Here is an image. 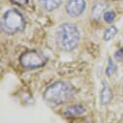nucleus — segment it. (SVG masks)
I'll use <instances>...</instances> for the list:
<instances>
[{
    "label": "nucleus",
    "instance_id": "nucleus-1",
    "mask_svg": "<svg viewBox=\"0 0 123 123\" xmlns=\"http://www.w3.org/2000/svg\"><path fill=\"white\" fill-rule=\"evenodd\" d=\"M75 93L76 90L71 83L59 80L52 83L45 90L44 99L51 105H60L72 99Z\"/></svg>",
    "mask_w": 123,
    "mask_h": 123
},
{
    "label": "nucleus",
    "instance_id": "nucleus-2",
    "mask_svg": "<svg viewBox=\"0 0 123 123\" xmlns=\"http://www.w3.org/2000/svg\"><path fill=\"white\" fill-rule=\"evenodd\" d=\"M80 40V34L77 25L65 22L58 27L56 32V43L61 49L66 51L75 49L78 47Z\"/></svg>",
    "mask_w": 123,
    "mask_h": 123
},
{
    "label": "nucleus",
    "instance_id": "nucleus-3",
    "mask_svg": "<svg viewBox=\"0 0 123 123\" xmlns=\"http://www.w3.org/2000/svg\"><path fill=\"white\" fill-rule=\"evenodd\" d=\"M25 27V20L22 15L16 9L8 10L2 18V28L5 32L14 34L20 32Z\"/></svg>",
    "mask_w": 123,
    "mask_h": 123
},
{
    "label": "nucleus",
    "instance_id": "nucleus-4",
    "mask_svg": "<svg viewBox=\"0 0 123 123\" xmlns=\"http://www.w3.org/2000/svg\"><path fill=\"white\" fill-rule=\"evenodd\" d=\"M19 61L22 67L33 70L45 66L48 62V58L37 50H28L20 56Z\"/></svg>",
    "mask_w": 123,
    "mask_h": 123
},
{
    "label": "nucleus",
    "instance_id": "nucleus-5",
    "mask_svg": "<svg viewBox=\"0 0 123 123\" xmlns=\"http://www.w3.org/2000/svg\"><path fill=\"white\" fill-rule=\"evenodd\" d=\"M85 6V0H68L66 4V12L69 16L76 18L83 13Z\"/></svg>",
    "mask_w": 123,
    "mask_h": 123
},
{
    "label": "nucleus",
    "instance_id": "nucleus-6",
    "mask_svg": "<svg viewBox=\"0 0 123 123\" xmlns=\"http://www.w3.org/2000/svg\"><path fill=\"white\" fill-rule=\"evenodd\" d=\"M112 98V93L111 90L109 86V83L104 80L103 81V86L101 89V93H100V99H101V103L102 105H107L110 103V101Z\"/></svg>",
    "mask_w": 123,
    "mask_h": 123
},
{
    "label": "nucleus",
    "instance_id": "nucleus-7",
    "mask_svg": "<svg viewBox=\"0 0 123 123\" xmlns=\"http://www.w3.org/2000/svg\"><path fill=\"white\" fill-rule=\"evenodd\" d=\"M84 107L80 105V104H75V105H71L69 106L65 111H64V115L67 117H74V116H78L80 115L84 112Z\"/></svg>",
    "mask_w": 123,
    "mask_h": 123
},
{
    "label": "nucleus",
    "instance_id": "nucleus-8",
    "mask_svg": "<svg viewBox=\"0 0 123 123\" xmlns=\"http://www.w3.org/2000/svg\"><path fill=\"white\" fill-rule=\"evenodd\" d=\"M62 3V0H39V5L46 11L51 12L56 10Z\"/></svg>",
    "mask_w": 123,
    "mask_h": 123
},
{
    "label": "nucleus",
    "instance_id": "nucleus-9",
    "mask_svg": "<svg viewBox=\"0 0 123 123\" xmlns=\"http://www.w3.org/2000/svg\"><path fill=\"white\" fill-rule=\"evenodd\" d=\"M118 30L115 26H111L108 29H106V31L104 33V40L105 41H111V39H113L115 37V35L117 34Z\"/></svg>",
    "mask_w": 123,
    "mask_h": 123
},
{
    "label": "nucleus",
    "instance_id": "nucleus-10",
    "mask_svg": "<svg viewBox=\"0 0 123 123\" xmlns=\"http://www.w3.org/2000/svg\"><path fill=\"white\" fill-rule=\"evenodd\" d=\"M106 8V5L104 3H97L95 4V6L93 7V9H92V15H93V17L95 18H100L103 11L105 10Z\"/></svg>",
    "mask_w": 123,
    "mask_h": 123
},
{
    "label": "nucleus",
    "instance_id": "nucleus-11",
    "mask_svg": "<svg viewBox=\"0 0 123 123\" xmlns=\"http://www.w3.org/2000/svg\"><path fill=\"white\" fill-rule=\"evenodd\" d=\"M115 70H116V65L114 64L112 59L110 58L109 59V62H108V65H107V68H106V75L109 76V77H111V76H112L114 74Z\"/></svg>",
    "mask_w": 123,
    "mask_h": 123
},
{
    "label": "nucleus",
    "instance_id": "nucleus-12",
    "mask_svg": "<svg viewBox=\"0 0 123 123\" xmlns=\"http://www.w3.org/2000/svg\"><path fill=\"white\" fill-rule=\"evenodd\" d=\"M115 18V14L112 11H107L104 14V19L108 22V23H111Z\"/></svg>",
    "mask_w": 123,
    "mask_h": 123
},
{
    "label": "nucleus",
    "instance_id": "nucleus-13",
    "mask_svg": "<svg viewBox=\"0 0 123 123\" xmlns=\"http://www.w3.org/2000/svg\"><path fill=\"white\" fill-rule=\"evenodd\" d=\"M114 58L117 61H123V49H119L114 53Z\"/></svg>",
    "mask_w": 123,
    "mask_h": 123
},
{
    "label": "nucleus",
    "instance_id": "nucleus-14",
    "mask_svg": "<svg viewBox=\"0 0 123 123\" xmlns=\"http://www.w3.org/2000/svg\"><path fill=\"white\" fill-rule=\"evenodd\" d=\"M12 3H14L18 6H20V7L21 6L24 7L28 4V0H12Z\"/></svg>",
    "mask_w": 123,
    "mask_h": 123
}]
</instances>
